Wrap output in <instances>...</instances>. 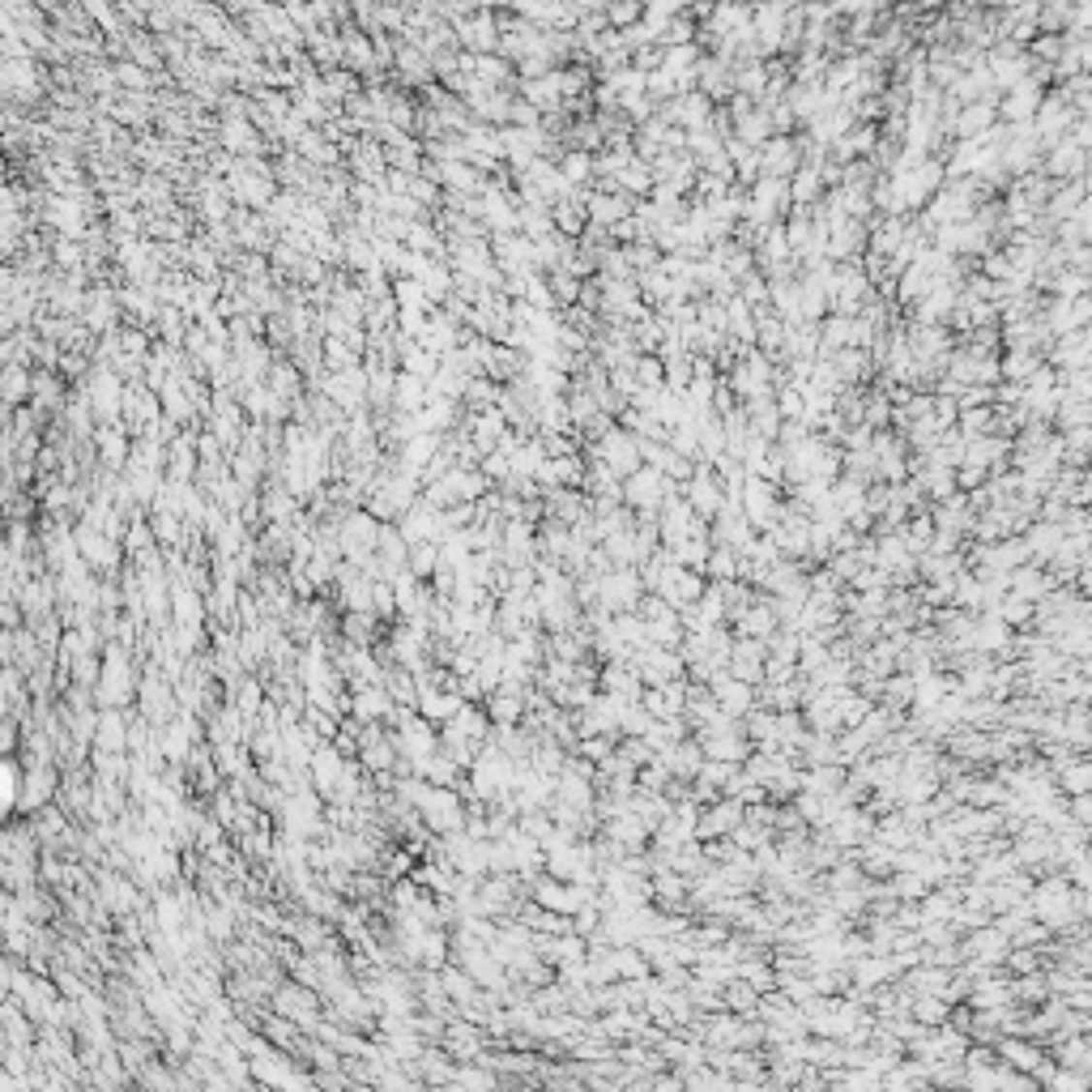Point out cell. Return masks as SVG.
<instances>
[{
    "label": "cell",
    "mask_w": 1092,
    "mask_h": 1092,
    "mask_svg": "<svg viewBox=\"0 0 1092 1092\" xmlns=\"http://www.w3.org/2000/svg\"><path fill=\"white\" fill-rule=\"evenodd\" d=\"M738 567H743V555L713 542L709 560H704V581H738Z\"/></svg>",
    "instance_id": "obj_32"
},
{
    "label": "cell",
    "mask_w": 1092,
    "mask_h": 1092,
    "mask_svg": "<svg viewBox=\"0 0 1092 1092\" xmlns=\"http://www.w3.org/2000/svg\"><path fill=\"white\" fill-rule=\"evenodd\" d=\"M922 832H926V828H914V823H909L905 816H883V819H875V837H880L883 845H892V850H909V845L922 837Z\"/></svg>",
    "instance_id": "obj_30"
},
{
    "label": "cell",
    "mask_w": 1092,
    "mask_h": 1092,
    "mask_svg": "<svg viewBox=\"0 0 1092 1092\" xmlns=\"http://www.w3.org/2000/svg\"><path fill=\"white\" fill-rule=\"evenodd\" d=\"M1050 171L1058 179H1076V176H1084V145H1076V142H1058V149L1050 154Z\"/></svg>",
    "instance_id": "obj_36"
},
{
    "label": "cell",
    "mask_w": 1092,
    "mask_h": 1092,
    "mask_svg": "<svg viewBox=\"0 0 1092 1092\" xmlns=\"http://www.w3.org/2000/svg\"><path fill=\"white\" fill-rule=\"evenodd\" d=\"M759 171L773 179H786L798 171V149L794 142H786V137H773V142L764 145V154H759Z\"/></svg>",
    "instance_id": "obj_25"
},
{
    "label": "cell",
    "mask_w": 1092,
    "mask_h": 1092,
    "mask_svg": "<svg viewBox=\"0 0 1092 1092\" xmlns=\"http://www.w3.org/2000/svg\"><path fill=\"white\" fill-rule=\"evenodd\" d=\"M704 688H709L717 709H722L725 717H734V722H743V717L755 709V688H752V683H743V679H734L730 670H717Z\"/></svg>",
    "instance_id": "obj_11"
},
{
    "label": "cell",
    "mask_w": 1092,
    "mask_h": 1092,
    "mask_svg": "<svg viewBox=\"0 0 1092 1092\" xmlns=\"http://www.w3.org/2000/svg\"><path fill=\"white\" fill-rule=\"evenodd\" d=\"M777 627H781V624H777V615H773V602H768V594H764V597H752V602L738 606L734 615H730V631H734V636L768 640Z\"/></svg>",
    "instance_id": "obj_15"
},
{
    "label": "cell",
    "mask_w": 1092,
    "mask_h": 1092,
    "mask_svg": "<svg viewBox=\"0 0 1092 1092\" xmlns=\"http://www.w3.org/2000/svg\"><path fill=\"white\" fill-rule=\"evenodd\" d=\"M704 585H709V581H704V576L695 572V567H683V563H674V560H670L666 567H661L658 581H653L649 594H658L666 606L679 610V606H691L695 597L704 594Z\"/></svg>",
    "instance_id": "obj_7"
},
{
    "label": "cell",
    "mask_w": 1092,
    "mask_h": 1092,
    "mask_svg": "<svg viewBox=\"0 0 1092 1092\" xmlns=\"http://www.w3.org/2000/svg\"><path fill=\"white\" fill-rule=\"evenodd\" d=\"M589 218L597 222V227H615L619 218H627L631 213V206H627V197L619 188H610V192H594V197H589Z\"/></svg>",
    "instance_id": "obj_26"
},
{
    "label": "cell",
    "mask_w": 1092,
    "mask_h": 1092,
    "mask_svg": "<svg viewBox=\"0 0 1092 1092\" xmlns=\"http://www.w3.org/2000/svg\"><path fill=\"white\" fill-rule=\"evenodd\" d=\"M764 640H752V636H734V645H730V658H725V670L734 674V679H743V683H755L764 679Z\"/></svg>",
    "instance_id": "obj_16"
},
{
    "label": "cell",
    "mask_w": 1092,
    "mask_h": 1092,
    "mask_svg": "<svg viewBox=\"0 0 1092 1092\" xmlns=\"http://www.w3.org/2000/svg\"><path fill=\"white\" fill-rule=\"evenodd\" d=\"M994 1054L1003 1058V1063L1008 1067H1015V1072H1037V1067H1042V1058H1045V1045L1037 1042V1037H1012V1033H1003L999 1042H994Z\"/></svg>",
    "instance_id": "obj_17"
},
{
    "label": "cell",
    "mask_w": 1092,
    "mask_h": 1092,
    "mask_svg": "<svg viewBox=\"0 0 1092 1092\" xmlns=\"http://www.w3.org/2000/svg\"><path fill=\"white\" fill-rule=\"evenodd\" d=\"M875 704H883V709L905 713L909 704H914V674H909V670H892V674L883 679L880 700H875Z\"/></svg>",
    "instance_id": "obj_28"
},
{
    "label": "cell",
    "mask_w": 1092,
    "mask_h": 1092,
    "mask_svg": "<svg viewBox=\"0 0 1092 1092\" xmlns=\"http://www.w3.org/2000/svg\"><path fill=\"white\" fill-rule=\"evenodd\" d=\"M956 944H960V960H978V965H986V969H999L1003 956H1008V947H1012V939L994 922H986V926L965 930V939H956Z\"/></svg>",
    "instance_id": "obj_10"
},
{
    "label": "cell",
    "mask_w": 1092,
    "mask_h": 1092,
    "mask_svg": "<svg viewBox=\"0 0 1092 1092\" xmlns=\"http://www.w3.org/2000/svg\"><path fill=\"white\" fill-rule=\"evenodd\" d=\"M640 597H645V581H640L636 567H606L597 576V606L606 615H619V610H636Z\"/></svg>",
    "instance_id": "obj_4"
},
{
    "label": "cell",
    "mask_w": 1092,
    "mask_h": 1092,
    "mask_svg": "<svg viewBox=\"0 0 1092 1092\" xmlns=\"http://www.w3.org/2000/svg\"><path fill=\"white\" fill-rule=\"evenodd\" d=\"M658 759L670 768V777L691 781L695 773H700V764H704V752H700V743H695V738H679L674 747H666V752H658Z\"/></svg>",
    "instance_id": "obj_21"
},
{
    "label": "cell",
    "mask_w": 1092,
    "mask_h": 1092,
    "mask_svg": "<svg viewBox=\"0 0 1092 1092\" xmlns=\"http://www.w3.org/2000/svg\"><path fill=\"white\" fill-rule=\"evenodd\" d=\"M1008 589L1015 597H1029V602H1042L1045 594H1050L1054 589V581H1050V572H1045L1042 563H1020V567H1012L1008 572Z\"/></svg>",
    "instance_id": "obj_20"
},
{
    "label": "cell",
    "mask_w": 1092,
    "mask_h": 1092,
    "mask_svg": "<svg viewBox=\"0 0 1092 1092\" xmlns=\"http://www.w3.org/2000/svg\"><path fill=\"white\" fill-rule=\"evenodd\" d=\"M683 499H688L691 512H695L700 521H713V517H717V508L725 504V496H722V483L713 478V466H709V462H695V466H691V474L683 478Z\"/></svg>",
    "instance_id": "obj_9"
},
{
    "label": "cell",
    "mask_w": 1092,
    "mask_h": 1092,
    "mask_svg": "<svg viewBox=\"0 0 1092 1092\" xmlns=\"http://www.w3.org/2000/svg\"><path fill=\"white\" fill-rule=\"evenodd\" d=\"M363 759H368L371 768H389V764H398V755H393V743H389L384 734H376V730L363 734Z\"/></svg>",
    "instance_id": "obj_39"
},
{
    "label": "cell",
    "mask_w": 1092,
    "mask_h": 1092,
    "mask_svg": "<svg viewBox=\"0 0 1092 1092\" xmlns=\"http://www.w3.org/2000/svg\"><path fill=\"white\" fill-rule=\"evenodd\" d=\"M738 508H743V517L752 521L755 533H768L777 526V517H781L777 483H768V478H759V474H747L743 491H738Z\"/></svg>",
    "instance_id": "obj_5"
},
{
    "label": "cell",
    "mask_w": 1092,
    "mask_h": 1092,
    "mask_svg": "<svg viewBox=\"0 0 1092 1092\" xmlns=\"http://www.w3.org/2000/svg\"><path fill=\"white\" fill-rule=\"evenodd\" d=\"M1029 914L1042 922L1050 935L1058 930L1076 926L1088 917V892L1084 887H1072L1063 875H1037L1033 887H1029Z\"/></svg>",
    "instance_id": "obj_1"
},
{
    "label": "cell",
    "mask_w": 1092,
    "mask_h": 1092,
    "mask_svg": "<svg viewBox=\"0 0 1092 1092\" xmlns=\"http://www.w3.org/2000/svg\"><path fill=\"white\" fill-rule=\"evenodd\" d=\"M1037 103H1042V90H1037L1033 81H1015V85H1012V94H1008V103H1003V115H1008L1012 124L1033 120Z\"/></svg>",
    "instance_id": "obj_31"
},
{
    "label": "cell",
    "mask_w": 1092,
    "mask_h": 1092,
    "mask_svg": "<svg viewBox=\"0 0 1092 1092\" xmlns=\"http://www.w3.org/2000/svg\"><path fill=\"white\" fill-rule=\"evenodd\" d=\"M610 965H615V981H631V978H645L649 973V960L636 951V944L610 947Z\"/></svg>",
    "instance_id": "obj_35"
},
{
    "label": "cell",
    "mask_w": 1092,
    "mask_h": 1092,
    "mask_svg": "<svg viewBox=\"0 0 1092 1092\" xmlns=\"http://www.w3.org/2000/svg\"><path fill=\"white\" fill-rule=\"evenodd\" d=\"M457 1079H462V1084H469V1088H491V1084H496V1076L474 1072V1067H462V1072H457Z\"/></svg>",
    "instance_id": "obj_49"
},
{
    "label": "cell",
    "mask_w": 1092,
    "mask_h": 1092,
    "mask_svg": "<svg viewBox=\"0 0 1092 1092\" xmlns=\"http://www.w3.org/2000/svg\"><path fill=\"white\" fill-rule=\"evenodd\" d=\"M1063 807H1067V819L1072 823H1084V828L1092 823V798L1088 794H1067Z\"/></svg>",
    "instance_id": "obj_47"
},
{
    "label": "cell",
    "mask_w": 1092,
    "mask_h": 1092,
    "mask_svg": "<svg viewBox=\"0 0 1092 1092\" xmlns=\"http://www.w3.org/2000/svg\"><path fill=\"white\" fill-rule=\"evenodd\" d=\"M594 457H597V462H606L619 478H627L636 466H645V462H640V440L631 432H624V427H606L602 444H597Z\"/></svg>",
    "instance_id": "obj_12"
},
{
    "label": "cell",
    "mask_w": 1092,
    "mask_h": 1092,
    "mask_svg": "<svg viewBox=\"0 0 1092 1092\" xmlns=\"http://www.w3.org/2000/svg\"><path fill=\"white\" fill-rule=\"evenodd\" d=\"M1045 1088H1054V1092H1084V1088H1088V1076L1054 1063V1072H1050V1079H1045Z\"/></svg>",
    "instance_id": "obj_44"
},
{
    "label": "cell",
    "mask_w": 1092,
    "mask_h": 1092,
    "mask_svg": "<svg viewBox=\"0 0 1092 1092\" xmlns=\"http://www.w3.org/2000/svg\"><path fill=\"white\" fill-rule=\"evenodd\" d=\"M1008 798V786L999 777H969L965 781V802L969 807H1003Z\"/></svg>",
    "instance_id": "obj_33"
},
{
    "label": "cell",
    "mask_w": 1092,
    "mask_h": 1092,
    "mask_svg": "<svg viewBox=\"0 0 1092 1092\" xmlns=\"http://www.w3.org/2000/svg\"><path fill=\"white\" fill-rule=\"evenodd\" d=\"M1054 363L1063 371H1079L1088 363V337L1084 329H1072V334H1058V346H1054Z\"/></svg>",
    "instance_id": "obj_29"
},
{
    "label": "cell",
    "mask_w": 1092,
    "mask_h": 1092,
    "mask_svg": "<svg viewBox=\"0 0 1092 1092\" xmlns=\"http://www.w3.org/2000/svg\"><path fill=\"white\" fill-rule=\"evenodd\" d=\"M816 832H819V837H828L832 845H837V850L850 853L853 845H862V841L875 832V816H871L866 807H845L841 816L828 823V828H816Z\"/></svg>",
    "instance_id": "obj_14"
},
{
    "label": "cell",
    "mask_w": 1092,
    "mask_h": 1092,
    "mask_svg": "<svg viewBox=\"0 0 1092 1092\" xmlns=\"http://www.w3.org/2000/svg\"><path fill=\"white\" fill-rule=\"evenodd\" d=\"M1079 201H1084V179L1076 176V179H1072V184H1067V188H1058V192H1054V201H1050V213H1054V218H1067V213H1072V209L1079 206Z\"/></svg>",
    "instance_id": "obj_42"
},
{
    "label": "cell",
    "mask_w": 1092,
    "mask_h": 1092,
    "mask_svg": "<svg viewBox=\"0 0 1092 1092\" xmlns=\"http://www.w3.org/2000/svg\"><path fill=\"white\" fill-rule=\"evenodd\" d=\"M277 1012H286V1015H295L299 1024H312V999H304V994H299L295 986L291 990H282L277 994Z\"/></svg>",
    "instance_id": "obj_43"
},
{
    "label": "cell",
    "mask_w": 1092,
    "mask_h": 1092,
    "mask_svg": "<svg viewBox=\"0 0 1092 1092\" xmlns=\"http://www.w3.org/2000/svg\"><path fill=\"white\" fill-rule=\"evenodd\" d=\"M99 743L107 747V752H120V743H124V725H120V717H103Z\"/></svg>",
    "instance_id": "obj_48"
},
{
    "label": "cell",
    "mask_w": 1092,
    "mask_h": 1092,
    "mask_svg": "<svg viewBox=\"0 0 1092 1092\" xmlns=\"http://www.w3.org/2000/svg\"><path fill=\"white\" fill-rule=\"evenodd\" d=\"M398 722H401V730H398V738H393V747L410 755L414 773H419V768L427 764V759H432L435 752H440V738L432 734V725H427L423 717H405V713H401Z\"/></svg>",
    "instance_id": "obj_13"
},
{
    "label": "cell",
    "mask_w": 1092,
    "mask_h": 1092,
    "mask_svg": "<svg viewBox=\"0 0 1092 1092\" xmlns=\"http://www.w3.org/2000/svg\"><path fill=\"white\" fill-rule=\"evenodd\" d=\"M747 816V802H738L734 794H717L713 802H704L700 816H695V841H717L730 837L734 823Z\"/></svg>",
    "instance_id": "obj_8"
},
{
    "label": "cell",
    "mask_w": 1092,
    "mask_h": 1092,
    "mask_svg": "<svg viewBox=\"0 0 1092 1092\" xmlns=\"http://www.w3.org/2000/svg\"><path fill=\"white\" fill-rule=\"evenodd\" d=\"M560 176H563L572 188H576V184H585V179L594 176V158H589V154H567V158H563V167H560Z\"/></svg>",
    "instance_id": "obj_46"
},
{
    "label": "cell",
    "mask_w": 1092,
    "mask_h": 1092,
    "mask_svg": "<svg viewBox=\"0 0 1092 1092\" xmlns=\"http://www.w3.org/2000/svg\"><path fill=\"white\" fill-rule=\"evenodd\" d=\"M789 197L802 201V206H807V201H816V197H819V171L798 167V171H794V188H789Z\"/></svg>",
    "instance_id": "obj_45"
},
{
    "label": "cell",
    "mask_w": 1092,
    "mask_h": 1092,
    "mask_svg": "<svg viewBox=\"0 0 1092 1092\" xmlns=\"http://www.w3.org/2000/svg\"><path fill=\"white\" fill-rule=\"evenodd\" d=\"M419 807V819H427L432 832H457L466 828V802L453 786H427L423 798L414 802Z\"/></svg>",
    "instance_id": "obj_3"
},
{
    "label": "cell",
    "mask_w": 1092,
    "mask_h": 1092,
    "mask_svg": "<svg viewBox=\"0 0 1092 1092\" xmlns=\"http://www.w3.org/2000/svg\"><path fill=\"white\" fill-rule=\"evenodd\" d=\"M350 709H355L359 722H376V717L393 713V695L384 691L380 683H363V688L355 691V704H350Z\"/></svg>",
    "instance_id": "obj_27"
},
{
    "label": "cell",
    "mask_w": 1092,
    "mask_h": 1092,
    "mask_svg": "<svg viewBox=\"0 0 1092 1092\" xmlns=\"http://www.w3.org/2000/svg\"><path fill=\"white\" fill-rule=\"evenodd\" d=\"M670 491H674V478H666L661 469H653V466H636L624 478V504L631 512H640V517H658L661 499H666Z\"/></svg>",
    "instance_id": "obj_2"
},
{
    "label": "cell",
    "mask_w": 1092,
    "mask_h": 1092,
    "mask_svg": "<svg viewBox=\"0 0 1092 1092\" xmlns=\"http://www.w3.org/2000/svg\"><path fill=\"white\" fill-rule=\"evenodd\" d=\"M631 670L640 674V683L645 688H653V683H670V679H688V670H683V658L679 649H661V645H636L631 649Z\"/></svg>",
    "instance_id": "obj_6"
},
{
    "label": "cell",
    "mask_w": 1092,
    "mask_h": 1092,
    "mask_svg": "<svg viewBox=\"0 0 1092 1092\" xmlns=\"http://www.w3.org/2000/svg\"><path fill=\"white\" fill-rule=\"evenodd\" d=\"M990 610H994V615H999V619H1003V624H1008L1012 631H1024V627H1033V602H1029V597H1015L1012 589H1008V594H1003V597H999V602H994Z\"/></svg>",
    "instance_id": "obj_34"
},
{
    "label": "cell",
    "mask_w": 1092,
    "mask_h": 1092,
    "mask_svg": "<svg viewBox=\"0 0 1092 1092\" xmlns=\"http://www.w3.org/2000/svg\"><path fill=\"white\" fill-rule=\"evenodd\" d=\"M1050 1045H1054V1063L1058 1067H1072V1072L1092 1076V1042H1088V1033L1050 1037Z\"/></svg>",
    "instance_id": "obj_19"
},
{
    "label": "cell",
    "mask_w": 1092,
    "mask_h": 1092,
    "mask_svg": "<svg viewBox=\"0 0 1092 1092\" xmlns=\"http://www.w3.org/2000/svg\"><path fill=\"white\" fill-rule=\"evenodd\" d=\"M444 994H448V999H457V1003H469L478 994V981L469 978L466 969H444Z\"/></svg>",
    "instance_id": "obj_41"
},
{
    "label": "cell",
    "mask_w": 1092,
    "mask_h": 1092,
    "mask_svg": "<svg viewBox=\"0 0 1092 1092\" xmlns=\"http://www.w3.org/2000/svg\"><path fill=\"white\" fill-rule=\"evenodd\" d=\"M951 1012L947 999H939V994H914L909 999V1015H914L917 1024H926V1029H935V1024H944Z\"/></svg>",
    "instance_id": "obj_37"
},
{
    "label": "cell",
    "mask_w": 1092,
    "mask_h": 1092,
    "mask_svg": "<svg viewBox=\"0 0 1092 1092\" xmlns=\"http://www.w3.org/2000/svg\"><path fill=\"white\" fill-rule=\"evenodd\" d=\"M1058 542H1063L1058 521H1029V526H1024V546H1029V560L1033 563L1050 560V555L1058 551Z\"/></svg>",
    "instance_id": "obj_24"
},
{
    "label": "cell",
    "mask_w": 1092,
    "mask_h": 1092,
    "mask_svg": "<svg viewBox=\"0 0 1092 1092\" xmlns=\"http://www.w3.org/2000/svg\"><path fill=\"white\" fill-rule=\"evenodd\" d=\"M487 717L496 725H521L526 722V688H496L487 704Z\"/></svg>",
    "instance_id": "obj_23"
},
{
    "label": "cell",
    "mask_w": 1092,
    "mask_h": 1092,
    "mask_svg": "<svg viewBox=\"0 0 1092 1092\" xmlns=\"http://www.w3.org/2000/svg\"><path fill=\"white\" fill-rule=\"evenodd\" d=\"M1037 368H1042V355H1037V350H1012V355L999 363V376H1008L1012 384H1024Z\"/></svg>",
    "instance_id": "obj_38"
},
{
    "label": "cell",
    "mask_w": 1092,
    "mask_h": 1092,
    "mask_svg": "<svg viewBox=\"0 0 1092 1092\" xmlns=\"http://www.w3.org/2000/svg\"><path fill=\"white\" fill-rule=\"evenodd\" d=\"M1050 773H1054L1058 794H1088V789H1092V764L1084 759V752L1067 755L1063 764H1054V768H1050Z\"/></svg>",
    "instance_id": "obj_22"
},
{
    "label": "cell",
    "mask_w": 1092,
    "mask_h": 1092,
    "mask_svg": "<svg viewBox=\"0 0 1092 1092\" xmlns=\"http://www.w3.org/2000/svg\"><path fill=\"white\" fill-rule=\"evenodd\" d=\"M640 674L631 670V661H602L597 670V691H610V695H624V700H640Z\"/></svg>",
    "instance_id": "obj_18"
},
{
    "label": "cell",
    "mask_w": 1092,
    "mask_h": 1092,
    "mask_svg": "<svg viewBox=\"0 0 1092 1092\" xmlns=\"http://www.w3.org/2000/svg\"><path fill=\"white\" fill-rule=\"evenodd\" d=\"M572 752L581 759H589V764H597V759H606L610 752H615V738H610V734H581Z\"/></svg>",
    "instance_id": "obj_40"
}]
</instances>
